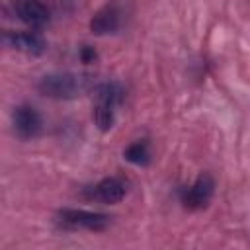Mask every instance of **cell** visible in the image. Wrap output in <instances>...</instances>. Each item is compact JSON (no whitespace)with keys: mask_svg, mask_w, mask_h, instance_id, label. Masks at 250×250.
Segmentation results:
<instances>
[{"mask_svg":"<svg viewBox=\"0 0 250 250\" xmlns=\"http://www.w3.org/2000/svg\"><path fill=\"white\" fill-rule=\"evenodd\" d=\"M92 80L84 74H74V72H53V74H45L39 84L37 90L53 100H72L76 96H80L82 92H86L90 88Z\"/></svg>","mask_w":250,"mask_h":250,"instance_id":"1","label":"cell"},{"mask_svg":"<svg viewBox=\"0 0 250 250\" xmlns=\"http://www.w3.org/2000/svg\"><path fill=\"white\" fill-rule=\"evenodd\" d=\"M59 223L66 229H86V230H104L109 227L111 219L104 213L86 211V209H62L59 211Z\"/></svg>","mask_w":250,"mask_h":250,"instance_id":"2","label":"cell"},{"mask_svg":"<svg viewBox=\"0 0 250 250\" xmlns=\"http://www.w3.org/2000/svg\"><path fill=\"white\" fill-rule=\"evenodd\" d=\"M12 123H14L16 135L20 139H23V141L35 139L41 133V127H43V121H41L39 111L33 105H29V104H21V105H18L14 109Z\"/></svg>","mask_w":250,"mask_h":250,"instance_id":"3","label":"cell"},{"mask_svg":"<svg viewBox=\"0 0 250 250\" xmlns=\"http://www.w3.org/2000/svg\"><path fill=\"white\" fill-rule=\"evenodd\" d=\"M213 193H215V180L209 174H199L197 180L189 188L184 189L182 203H184V207L197 211V209H203L209 205Z\"/></svg>","mask_w":250,"mask_h":250,"instance_id":"4","label":"cell"},{"mask_svg":"<svg viewBox=\"0 0 250 250\" xmlns=\"http://www.w3.org/2000/svg\"><path fill=\"white\" fill-rule=\"evenodd\" d=\"M4 43L14 51L31 57H39L47 51V41L37 31H8L4 35Z\"/></svg>","mask_w":250,"mask_h":250,"instance_id":"5","label":"cell"},{"mask_svg":"<svg viewBox=\"0 0 250 250\" xmlns=\"http://www.w3.org/2000/svg\"><path fill=\"white\" fill-rule=\"evenodd\" d=\"M14 14L29 27H43L51 20V12L41 0H14Z\"/></svg>","mask_w":250,"mask_h":250,"instance_id":"6","label":"cell"},{"mask_svg":"<svg viewBox=\"0 0 250 250\" xmlns=\"http://www.w3.org/2000/svg\"><path fill=\"white\" fill-rule=\"evenodd\" d=\"M125 195H127V182L123 178H117V176L104 178L90 189L92 199H96L100 203H107V205L119 203Z\"/></svg>","mask_w":250,"mask_h":250,"instance_id":"7","label":"cell"},{"mask_svg":"<svg viewBox=\"0 0 250 250\" xmlns=\"http://www.w3.org/2000/svg\"><path fill=\"white\" fill-rule=\"evenodd\" d=\"M119 27H121V10L117 4H107L100 8L90 20V29L96 35H109L115 33Z\"/></svg>","mask_w":250,"mask_h":250,"instance_id":"8","label":"cell"},{"mask_svg":"<svg viewBox=\"0 0 250 250\" xmlns=\"http://www.w3.org/2000/svg\"><path fill=\"white\" fill-rule=\"evenodd\" d=\"M94 96H96V104H104V105H111L117 107L123 102V88L117 82H100L94 86Z\"/></svg>","mask_w":250,"mask_h":250,"instance_id":"9","label":"cell"},{"mask_svg":"<svg viewBox=\"0 0 250 250\" xmlns=\"http://www.w3.org/2000/svg\"><path fill=\"white\" fill-rule=\"evenodd\" d=\"M125 160H129L131 164H137V166H146L150 162V146L146 141H135L131 143L125 152H123Z\"/></svg>","mask_w":250,"mask_h":250,"instance_id":"10","label":"cell"},{"mask_svg":"<svg viewBox=\"0 0 250 250\" xmlns=\"http://www.w3.org/2000/svg\"><path fill=\"white\" fill-rule=\"evenodd\" d=\"M113 121H115V107L104 104L94 105V123L98 125L100 131H109L113 127Z\"/></svg>","mask_w":250,"mask_h":250,"instance_id":"11","label":"cell"},{"mask_svg":"<svg viewBox=\"0 0 250 250\" xmlns=\"http://www.w3.org/2000/svg\"><path fill=\"white\" fill-rule=\"evenodd\" d=\"M80 59H82V62H92V61L96 59V51H94L90 45H84V47L80 49Z\"/></svg>","mask_w":250,"mask_h":250,"instance_id":"12","label":"cell"}]
</instances>
